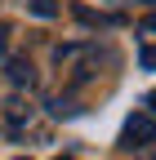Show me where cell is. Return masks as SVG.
Here are the masks:
<instances>
[{"mask_svg":"<svg viewBox=\"0 0 156 160\" xmlns=\"http://www.w3.org/2000/svg\"><path fill=\"white\" fill-rule=\"evenodd\" d=\"M121 138H125V147H147V142H156V120L143 116V111H138V116H129Z\"/></svg>","mask_w":156,"mask_h":160,"instance_id":"1","label":"cell"},{"mask_svg":"<svg viewBox=\"0 0 156 160\" xmlns=\"http://www.w3.org/2000/svg\"><path fill=\"white\" fill-rule=\"evenodd\" d=\"M9 85H18V89H31L36 85V71H31V62H27V58H9Z\"/></svg>","mask_w":156,"mask_h":160,"instance_id":"2","label":"cell"},{"mask_svg":"<svg viewBox=\"0 0 156 160\" xmlns=\"http://www.w3.org/2000/svg\"><path fill=\"white\" fill-rule=\"evenodd\" d=\"M49 111H54V116H76L81 107H76V98H58V93H54V98H49Z\"/></svg>","mask_w":156,"mask_h":160,"instance_id":"3","label":"cell"},{"mask_svg":"<svg viewBox=\"0 0 156 160\" xmlns=\"http://www.w3.org/2000/svg\"><path fill=\"white\" fill-rule=\"evenodd\" d=\"M27 9H31L36 18H54V13H58V0H27Z\"/></svg>","mask_w":156,"mask_h":160,"instance_id":"4","label":"cell"},{"mask_svg":"<svg viewBox=\"0 0 156 160\" xmlns=\"http://www.w3.org/2000/svg\"><path fill=\"white\" fill-rule=\"evenodd\" d=\"M5 116H9L13 125H18V120H31V107H27V102H18V98H13V102H5Z\"/></svg>","mask_w":156,"mask_h":160,"instance_id":"5","label":"cell"},{"mask_svg":"<svg viewBox=\"0 0 156 160\" xmlns=\"http://www.w3.org/2000/svg\"><path fill=\"white\" fill-rule=\"evenodd\" d=\"M138 67H147V71H156V45H147V49L138 53Z\"/></svg>","mask_w":156,"mask_h":160,"instance_id":"6","label":"cell"},{"mask_svg":"<svg viewBox=\"0 0 156 160\" xmlns=\"http://www.w3.org/2000/svg\"><path fill=\"white\" fill-rule=\"evenodd\" d=\"M138 31H147V36H156V18H143V22H138Z\"/></svg>","mask_w":156,"mask_h":160,"instance_id":"7","label":"cell"},{"mask_svg":"<svg viewBox=\"0 0 156 160\" xmlns=\"http://www.w3.org/2000/svg\"><path fill=\"white\" fill-rule=\"evenodd\" d=\"M5 49H9V27H0V58H5Z\"/></svg>","mask_w":156,"mask_h":160,"instance_id":"8","label":"cell"},{"mask_svg":"<svg viewBox=\"0 0 156 160\" xmlns=\"http://www.w3.org/2000/svg\"><path fill=\"white\" fill-rule=\"evenodd\" d=\"M147 102H152V111H156V93H147Z\"/></svg>","mask_w":156,"mask_h":160,"instance_id":"9","label":"cell"},{"mask_svg":"<svg viewBox=\"0 0 156 160\" xmlns=\"http://www.w3.org/2000/svg\"><path fill=\"white\" fill-rule=\"evenodd\" d=\"M54 160H71V156H54Z\"/></svg>","mask_w":156,"mask_h":160,"instance_id":"10","label":"cell"},{"mask_svg":"<svg viewBox=\"0 0 156 160\" xmlns=\"http://www.w3.org/2000/svg\"><path fill=\"white\" fill-rule=\"evenodd\" d=\"M18 160H31V156H18Z\"/></svg>","mask_w":156,"mask_h":160,"instance_id":"11","label":"cell"},{"mask_svg":"<svg viewBox=\"0 0 156 160\" xmlns=\"http://www.w3.org/2000/svg\"><path fill=\"white\" fill-rule=\"evenodd\" d=\"M152 5H156V0H152Z\"/></svg>","mask_w":156,"mask_h":160,"instance_id":"12","label":"cell"}]
</instances>
